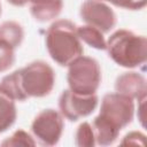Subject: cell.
Returning a JSON list of instances; mask_svg holds the SVG:
<instances>
[{
	"label": "cell",
	"mask_w": 147,
	"mask_h": 147,
	"mask_svg": "<svg viewBox=\"0 0 147 147\" xmlns=\"http://www.w3.org/2000/svg\"><path fill=\"white\" fill-rule=\"evenodd\" d=\"M55 79V71L52 65L42 60H36L6 75L0 85L15 101L23 102L30 98L49 95L54 88Z\"/></svg>",
	"instance_id": "obj_1"
},
{
	"label": "cell",
	"mask_w": 147,
	"mask_h": 147,
	"mask_svg": "<svg viewBox=\"0 0 147 147\" xmlns=\"http://www.w3.org/2000/svg\"><path fill=\"white\" fill-rule=\"evenodd\" d=\"M77 25L70 20H55L47 29L45 45L51 59L60 67H67L84 54L83 42L77 36Z\"/></svg>",
	"instance_id": "obj_2"
},
{
	"label": "cell",
	"mask_w": 147,
	"mask_h": 147,
	"mask_svg": "<svg viewBox=\"0 0 147 147\" xmlns=\"http://www.w3.org/2000/svg\"><path fill=\"white\" fill-rule=\"evenodd\" d=\"M108 56L119 67L136 69L147 61V38L127 29L114 31L107 40Z\"/></svg>",
	"instance_id": "obj_3"
},
{
	"label": "cell",
	"mask_w": 147,
	"mask_h": 147,
	"mask_svg": "<svg viewBox=\"0 0 147 147\" xmlns=\"http://www.w3.org/2000/svg\"><path fill=\"white\" fill-rule=\"evenodd\" d=\"M68 88L77 94H96L102 75L100 63L91 56L80 55L67 65Z\"/></svg>",
	"instance_id": "obj_4"
},
{
	"label": "cell",
	"mask_w": 147,
	"mask_h": 147,
	"mask_svg": "<svg viewBox=\"0 0 147 147\" xmlns=\"http://www.w3.org/2000/svg\"><path fill=\"white\" fill-rule=\"evenodd\" d=\"M134 110L136 107L133 99L117 92H111L103 95L96 116L121 132L132 123Z\"/></svg>",
	"instance_id": "obj_5"
},
{
	"label": "cell",
	"mask_w": 147,
	"mask_h": 147,
	"mask_svg": "<svg viewBox=\"0 0 147 147\" xmlns=\"http://www.w3.org/2000/svg\"><path fill=\"white\" fill-rule=\"evenodd\" d=\"M63 116L59 110L53 108H47L39 111L31 123V133L37 144L47 147L59 144L63 133Z\"/></svg>",
	"instance_id": "obj_6"
},
{
	"label": "cell",
	"mask_w": 147,
	"mask_h": 147,
	"mask_svg": "<svg viewBox=\"0 0 147 147\" xmlns=\"http://www.w3.org/2000/svg\"><path fill=\"white\" fill-rule=\"evenodd\" d=\"M99 105L96 94L82 95L77 94L69 88L63 90L59 96V111L63 118L70 122H78L94 113Z\"/></svg>",
	"instance_id": "obj_7"
},
{
	"label": "cell",
	"mask_w": 147,
	"mask_h": 147,
	"mask_svg": "<svg viewBox=\"0 0 147 147\" xmlns=\"http://www.w3.org/2000/svg\"><path fill=\"white\" fill-rule=\"evenodd\" d=\"M79 16L85 24L99 29L102 33L110 32L117 23L113 8L100 0H85L80 5Z\"/></svg>",
	"instance_id": "obj_8"
},
{
	"label": "cell",
	"mask_w": 147,
	"mask_h": 147,
	"mask_svg": "<svg viewBox=\"0 0 147 147\" xmlns=\"http://www.w3.org/2000/svg\"><path fill=\"white\" fill-rule=\"evenodd\" d=\"M115 92L124 94L133 100L146 96L147 82L144 75L137 71H125L117 76L114 84Z\"/></svg>",
	"instance_id": "obj_9"
},
{
	"label": "cell",
	"mask_w": 147,
	"mask_h": 147,
	"mask_svg": "<svg viewBox=\"0 0 147 147\" xmlns=\"http://www.w3.org/2000/svg\"><path fill=\"white\" fill-rule=\"evenodd\" d=\"M16 101L0 85V134L9 130L16 122Z\"/></svg>",
	"instance_id": "obj_10"
},
{
	"label": "cell",
	"mask_w": 147,
	"mask_h": 147,
	"mask_svg": "<svg viewBox=\"0 0 147 147\" xmlns=\"http://www.w3.org/2000/svg\"><path fill=\"white\" fill-rule=\"evenodd\" d=\"M63 9V0H47L30 5V14L34 21L46 23L60 16Z\"/></svg>",
	"instance_id": "obj_11"
},
{
	"label": "cell",
	"mask_w": 147,
	"mask_h": 147,
	"mask_svg": "<svg viewBox=\"0 0 147 147\" xmlns=\"http://www.w3.org/2000/svg\"><path fill=\"white\" fill-rule=\"evenodd\" d=\"M24 28L21 23L8 20L0 24V40L7 42L14 49L18 48L24 40Z\"/></svg>",
	"instance_id": "obj_12"
},
{
	"label": "cell",
	"mask_w": 147,
	"mask_h": 147,
	"mask_svg": "<svg viewBox=\"0 0 147 147\" xmlns=\"http://www.w3.org/2000/svg\"><path fill=\"white\" fill-rule=\"evenodd\" d=\"M76 31H77V36L82 42L88 45L90 47H92L94 49L106 51L107 40L105 38V33H102L99 29L87 25V24H84V25L77 26Z\"/></svg>",
	"instance_id": "obj_13"
},
{
	"label": "cell",
	"mask_w": 147,
	"mask_h": 147,
	"mask_svg": "<svg viewBox=\"0 0 147 147\" xmlns=\"http://www.w3.org/2000/svg\"><path fill=\"white\" fill-rule=\"evenodd\" d=\"M0 145L3 147H20V146L30 147V146H36L37 141L33 138V136L30 134L29 132H26L25 130L17 129L16 131H14L11 133V136H9L5 140H2Z\"/></svg>",
	"instance_id": "obj_14"
},
{
	"label": "cell",
	"mask_w": 147,
	"mask_h": 147,
	"mask_svg": "<svg viewBox=\"0 0 147 147\" xmlns=\"http://www.w3.org/2000/svg\"><path fill=\"white\" fill-rule=\"evenodd\" d=\"M75 145L77 147H94L95 136L92 124L88 122H83L77 126L75 132Z\"/></svg>",
	"instance_id": "obj_15"
},
{
	"label": "cell",
	"mask_w": 147,
	"mask_h": 147,
	"mask_svg": "<svg viewBox=\"0 0 147 147\" xmlns=\"http://www.w3.org/2000/svg\"><path fill=\"white\" fill-rule=\"evenodd\" d=\"M127 10H140L146 7L147 0H100Z\"/></svg>",
	"instance_id": "obj_16"
},
{
	"label": "cell",
	"mask_w": 147,
	"mask_h": 147,
	"mask_svg": "<svg viewBox=\"0 0 147 147\" xmlns=\"http://www.w3.org/2000/svg\"><path fill=\"white\" fill-rule=\"evenodd\" d=\"M121 145H136V146H145L146 145V136L141 131H130L126 133L119 142Z\"/></svg>",
	"instance_id": "obj_17"
},
{
	"label": "cell",
	"mask_w": 147,
	"mask_h": 147,
	"mask_svg": "<svg viewBox=\"0 0 147 147\" xmlns=\"http://www.w3.org/2000/svg\"><path fill=\"white\" fill-rule=\"evenodd\" d=\"M138 101V119L142 127H145V103H146V96L140 98Z\"/></svg>",
	"instance_id": "obj_18"
},
{
	"label": "cell",
	"mask_w": 147,
	"mask_h": 147,
	"mask_svg": "<svg viewBox=\"0 0 147 147\" xmlns=\"http://www.w3.org/2000/svg\"><path fill=\"white\" fill-rule=\"evenodd\" d=\"M7 2L15 7H24L25 5L29 3L28 0H7Z\"/></svg>",
	"instance_id": "obj_19"
},
{
	"label": "cell",
	"mask_w": 147,
	"mask_h": 147,
	"mask_svg": "<svg viewBox=\"0 0 147 147\" xmlns=\"http://www.w3.org/2000/svg\"><path fill=\"white\" fill-rule=\"evenodd\" d=\"M30 5L32 3H39V2H42V1H47V0H28Z\"/></svg>",
	"instance_id": "obj_20"
},
{
	"label": "cell",
	"mask_w": 147,
	"mask_h": 147,
	"mask_svg": "<svg viewBox=\"0 0 147 147\" xmlns=\"http://www.w3.org/2000/svg\"><path fill=\"white\" fill-rule=\"evenodd\" d=\"M0 16H1V3H0Z\"/></svg>",
	"instance_id": "obj_21"
}]
</instances>
